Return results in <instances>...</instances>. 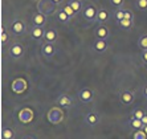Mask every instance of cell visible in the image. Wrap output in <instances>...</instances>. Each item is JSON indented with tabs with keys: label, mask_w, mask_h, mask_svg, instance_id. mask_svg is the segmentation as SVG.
<instances>
[{
	"label": "cell",
	"mask_w": 147,
	"mask_h": 139,
	"mask_svg": "<svg viewBox=\"0 0 147 139\" xmlns=\"http://www.w3.org/2000/svg\"><path fill=\"white\" fill-rule=\"evenodd\" d=\"M143 95H144V97H146V98H147V85L144 86V89H143Z\"/></svg>",
	"instance_id": "35"
},
{
	"label": "cell",
	"mask_w": 147,
	"mask_h": 139,
	"mask_svg": "<svg viewBox=\"0 0 147 139\" xmlns=\"http://www.w3.org/2000/svg\"><path fill=\"white\" fill-rule=\"evenodd\" d=\"M138 45H139V48L142 51H147V34H144V36H142V37L139 38Z\"/></svg>",
	"instance_id": "24"
},
{
	"label": "cell",
	"mask_w": 147,
	"mask_h": 139,
	"mask_svg": "<svg viewBox=\"0 0 147 139\" xmlns=\"http://www.w3.org/2000/svg\"><path fill=\"white\" fill-rule=\"evenodd\" d=\"M114 17H115L117 21H121L125 19V9H122V8H119V9L115 11V13H114Z\"/></svg>",
	"instance_id": "26"
},
{
	"label": "cell",
	"mask_w": 147,
	"mask_h": 139,
	"mask_svg": "<svg viewBox=\"0 0 147 139\" xmlns=\"http://www.w3.org/2000/svg\"><path fill=\"white\" fill-rule=\"evenodd\" d=\"M44 38H45V41H47V43L53 44V43H55V41H57V38H58L57 31H56V29H49V31H47V32H45Z\"/></svg>",
	"instance_id": "16"
},
{
	"label": "cell",
	"mask_w": 147,
	"mask_h": 139,
	"mask_svg": "<svg viewBox=\"0 0 147 139\" xmlns=\"http://www.w3.org/2000/svg\"><path fill=\"white\" fill-rule=\"evenodd\" d=\"M133 139H147V134L143 131V130H137V131L134 132L133 135Z\"/></svg>",
	"instance_id": "25"
},
{
	"label": "cell",
	"mask_w": 147,
	"mask_h": 139,
	"mask_svg": "<svg viewBox=\"0 0 147 139\" xmlns=\"http://www.w3.org/2000/svg\"><path fill=\"white\" fill-rule=\"evenodd\" d=\"M23 139H34V138H32V136H24Z\"/></svg>",
	"instance_id": "38"
},
{
	"label": "cell",
	"mask_w": 147,
	"mask_h": 139,
	"mask_svg": "<svg viewBox=\"0 0 147 139\" xmlns=\"http://www.w3.org/2000/svg\"><path fill=\"white\" fill-rule=\"evenodd\" d=\"M47 117L52 125H58L64 121V111L60 107H52L51 110H48Z\"/></svg>",
	"instance_id": "1"
},
{
	"label": "cell",
	"mask_w": 147,
	"mask_h": 139,
	"mask_svg": "<svg viewBox=\"0 0 147 139\" xmlns=\"http://www.w3.org/2000/svg\"><path fill=\"white\" fill-rule=\"evenodd\" d=\"M109 36H110L109 29H107V27H105V25H99V27L96 29V37H97V38H102V40H106Z\"/></svg>",
	"instance_id": "15"
},
{
	"label": "cell",
	"mask_w": 147,
	"mask_h": 139,
	"mask_svg": "<svg viewBox=\"0 0 147 139\" xmlns=\"http://www.w3.org/2000/svg\"><path fill=\"white\" fill-rule=\"evenodd\" d=\"M144 115V111L142 110V109H137L133 113V118H138V119H142Z\"/></svg>",
	"instance_id": "30"
},
{
	"label": "cell",
	"mask_w": 147,
	"mask_h": 139,
	"mask_svg": "<svg viewBox=\"0 0 147 139\" xmlns=\"http://www.w3.org/2000/svg\"><path fill=\"white\" fill-rule=\"evenodd\" d=\"M7 41H8V34L5 33L3 29V31H1V44H5Z\"/></svg>",
	"instance_id": "32"
},
{
	"label": "cell",
	"mask_w": 147,
	"mask_h": 139,
	"mask_svg": "<svg viewBox=\"0 0 147 139\" xmlns=\"http://www.w3.org/2000/svg\"><path fill=\"white\" fill-rule=\"evenodd\" d=\"M118 25H119L122 29H130L133 27V20H129V19H123V20L118 21Z\"/></svg>",
	"instance_id": "23"
},
{
	"label": "cell",
	"mask_w": 147,
	"mask_h": 139,
	"mask_svg": "<svg viewBox=\"0 0 147 139\" xmlns=\"http://www.w3.org/2000/svg\"><path fill=\"white\" fill-rule=\"evenodd\" d=\"M11 32H12L13 34H16V36H21V34H24L25 23L23 20H19V19L13 20L12 21V24H11Z\"/></svg>",
	"instance_id": "5"
},
{
	"label": "cell",
	"mask_w": 147,
	"mask_h": 139,
	"mask_svg": "<svg viewBox=\"0 0 147 139\" xmlns=\"http://www.w3.org/2000/svg\"><path fill=\"white\" fill-rule=\"evenodd\" d=\"M27 89V82L23 80V78H19V80H15L13 84H12V90L15 93H23Z\"/></svg>",
	"instance_id": "10"
},
{
	"label": "cell",
	"mask_w": 147,
	"mask_h": 139,
	"mask_svg": "<svg viewBox=\"0 0 147 139\" xmlns=\"http://www.w3.org/2000/svg\"><path fill=\"white\" fill-rule=\"evenodd\" d=\"M8 53H9V57L11 58L17 60V58L23 57V54H24V48H23V45H21V44H19V43H15V44H12L9 47Z\"/></svg>",
	"instance_id": "4"
},
{
	"label": "cell",
	"mask_w": 147,
	"mask_h": 139,
	"mask_svg": "<svg viewBox=\"0 0 147 139\" xmlns=\"http://www.w3.org/2000/svg\"><path fill=\"white\" fill-rule=\"evenodd\" d=\"M93 49L97 53H102L107 49V43L106 40H102V38H97L94 43H93Z\"/></svg>",
	"instance_id": "9"
},
{
	"label": "cell",
	"mask_w": 147,
	"mask_h": 139,
	"mask_svg": "<svg viewBox=\"0 0 147 139\" xmlns=\"http://www.w3.org/2000/svg\"><path fill=\"white\" fill-rule=\"evenodd\" d=\"M130 126L133 129H137V130H140L143 129V122H142V119H138V118H131L130 119Z\"/></svg>",
	"instance_id": "21"
},
{
	"label": "cell",
	"mask_w": 147,
	"mask_h": 139,
	"mask_svg": "<svg viewBox=\"0 0 147 139\" xmlns=\"http://www.w3.org/2000/svg\"><path fill=\"white\" fill-rule=\"evenodd\" d=\"M142 122H143V125H147V114H144L143 118H142Z\"/></svg>",
	"instance_id": "34"
},
{
	"label": "cell",
	"mask_w": 147,
	"mask_h": 139,
	"mask_svg": "<svg viewBox=\"0 0 147 139\" xmlns=\"http://www.w3.org/2000/svg\"><path fill=\"white\" fill-rule=\"evenodd\" d=\"M56 5H57V4H55L52 0H38L37 9H38V12H41V13L49 15V13H53Z\"/></svg>",
	"instance_id": "2"
},
{
	"label": "cell",
	"mask_w": 147,
	"mask_h": 139,
	"mask_svg": "<svg viewBox=\"0 0 147 139\" xmlns=\"http://www.w3.org/2000/svg\"><path fill=\"white\" fill-rule=\"evenodd\" d=\"M125 19H129V20H133L134 19V13L130 9H125Z\"/></svg>",
	"instance_id": "31"
},
{
	"label": "cell",
	"mask_w": 147,
	"mask_h": 139,
	"mask_svg": "<svg viewBox=\"0 0 147 139\" xmlns=\"http://www.w3.org/2000/svg\"><path fill=\"white\" fill-rule=\"evenodd\" d=\"M19 121L21 123H31L33 121V111L29 107H24L19 111Z\"/></svg>",
	"instance_id": "6"
},
{
	"label": "cell",
	"mask_w": 147,
	"mask_h": 139,
	"mask_svg": "<svg viewBox=\"0 0 147 139\" xmlns=\"http://www.w3.org/2000/svg\"><path fill=\"white\" fill-rule=\"evenodd\" d=\"M45 36V31L42 27H33L31 29V37L33 40H41Z\"/></svg>",
	"instance_id": "14"
},
{
	"label": "cell",
	"mask_w": 147,
	"mask_h": 139,
	"mask_svg": "<svg viewBox=\"0 0 147 139\" xmlns=\"http://www.w3.org/2000/svg\"><path fill=\"white\" fill-rule=\"evenodd\" d=\"M1 138L3 139H15V131L12 129H9V127L3 129V131H1Z\"/></svg>",
	"instance_id": "20"
},
{
	"label": "cell",
	"mask_w": 147,
	"mask_h": 139,
	"mask_svg": "<svg viewBox=\"0 0 147 139\" xmlns=\"http://www.w3.org/2000/svg\"><path fill=\"white\" fill-rule=\"evenodd\" d=\"M62 9L65 11V12H66V13H68V15H69V16H70V17H74L76 15H77V13H76V12H74V9H73V8L70 7L69 4H65V5H64V8H62Z\"/></svg>",
	"instance_id": "28"
},
{
	"label": "cell",
	"mask_w": 147,
	"mask_h": 139,
	"mask_svg": "<svg viewBox=\"0 0 147 139\" xmlns=\"http://www.w3.org/2000/svg\"><path fill=\"white\" fill-rule=\"evenodd\" d=\"M109 20V12L106 9H99L97 13V21L98 23H105Z\"/></svg>",
	"instance_id": "18"
},
{
	"label": "cell",
	"mask_w": 147,
	"mask_h": 139,
	"mask_svg": "<svg viewBox=\"0 0 147 139\" xmlns=\"http://www.w3.org/2000/svg\"><path fill=\"white\" fill-rule=\"evenodd\" d=\"M68 4L73 8V9H74L76 13H78L80 11H81V8H82V3L80 1V0H70Z\"/></svg>",
	"instance_id": "22"
},
{
	"label": "cell",
	"mask_w": 147,
	"mask_h": 139,
	"mask_svg": "<svg viewBox=\"0 0 147 139\" xmlns=\"http://www.w3.org/2000/svg\"><path fill=\"white\" fill-rule=\"evenodd\" d=\"M77 97H78V99L82 103H89V102H92L93 98H94V92L89 88H84V89H81V90H78Z\"/></svg>",
	"instance_id": "3"
},
{
	"label": "cell",
	"mask_w": 147,
	"mask_h": 139,
	"mask_svg": "<svg viewBox=\"0 0 147 139\" xmlns=\"http://www.w3.org/2000/svg\"><path fill=\"white\" fill-rule=\"evenodd\" d=\"M32 23H33V27H44V24L47 23V17H45L44 13L37 12L32 17Z\"/></svg>",
	"instance_id": "11"
},
{
	"label": "cell",
	"mask_w": 147,
	"mask_h": 139,
	"mask_svg": "<svg viewBox=\"0 0 147 139\" xmlns=\"http://www.w3.org/2000/svg\"><path fill=\"white\" fill-rule=\"evenodd\" d=\"M85 122L88 123L89 126H96L97 123L99 122V117H98V114H96V113H89V114H86V117H85Z\"/></svg>",
	"instance_id": "17"
},
{
	"label": "cell",
	"mask_w": 147,
	"mask_h": 139,
	"mask_svg": "<svg viewBox=\"0 0 147 139\" xmlns=\"http://www.w3.org/2000/svg\"><path fill=\"white\" fill-rule=\"evenodd\" d=\"M57 19H58L60 21H61L62 24H68V23H69V20H70L72 17L69 16V15L66 13V12H65L64 9H61V11H58V12H57Z\"/></svg>",
	"instance_id": "19"
},
{
	"label": "cell",
	"mask_w": 147,
	"mask_h": 139,
	"mask_svg": "<svg viewBox=\"0 0 147 139\" xmlns=\"http://www.w3.org/2000/svg\"><path fill=\"white\" fill-rule=\"evenodd\" d=\"M137 8L140 11H147V0H137Z\"/></svg>",
	"instance_id": "27"
},
{
	"label": "cell",
	"mask_w": 147,
	"mask_h": 139,
	"mask_svg": "<svg viewBox=\"0 0 147 139\" xmlns=\"http://www.w3.org/2000/svg\"><path fill=\"white\" fill-rule=\"evenodd\" d=\"M119 99L123 105H131L134 102V94L131 92H129V90H125V92H122L119 94Z\"/></svg>",
	"instance_id": "12"
},
{
	"label": "cell",
	"mask_w": 147,
	"mask_h": 139,
	"mask_svg": "<svg viewBox=\"0 0 147 139\" xmlns=\"http://www.w3.org/2000/svg\"><path fill=\"white\" fill-rule=\"evenodd\" d=\"M97 13H98V11L96 9L94 5H88V7L84 8V17L90 23L97 21Z\"/></svg>",
	"instance_id": "7"
},
{
	"label": "cell",
	"mask_w": 147,
	"mask_h": 139,
	"mask_svg": "<svg viewBox=\"0 0 147 139\" xmlns=\"http://www.w3.org/2000/svg\"><path fill=\"white\" fill-rule=\"evenodd\" d=\"M56 102H57V103L61 106V107H69V106L73 105L72 97H70V95H68V94H61V95H58L57 99H56Z\"/></svg>",
	"instance_id": "8"
},
{
	"label": "cell",
	"mask_w": 147,
	"mask_h": 139,
	"mask_svg": "<svg viewBox=\"0 0 147 139\" xmlns=\"http://www.w3.org/2000/svg\"><path fill=\"white\" fill-rule=\"evenodd\" d=\"M55 4H60V3H62V0H52Z\"/></svg>",
	"instance_id": "36"
},
{
	"label": "cell",
	"mask_w": 147,
	"mask_h": 139,
	"mask_svg": "<svg viewBox=\"0 0 147 139\" xmlns=\"http://www.w3.org/2000/svg\"><path fill=\"white\" fill-rule=\"evenodd\" d=\"M41 53L44 54L45 57H52V56H55L56 49H55V47H53V44L45 43V44L41 47Z\"/></svg>",
	"instance_id": "13"
},
{
	"label": "cell",
	"mask_w": 147,
	"mask_h": 139,
	"mask_svg": "<svg viewBox=\"0 0 147 139\" xmlns=\"http://www.w3.org/2000/svg\"><path fill=\"white\" fill-rule=\"evenodd\" d=\"M123 3H125V0H110V4H111L114 8H117V9L122 8Z\"/></svg>",
	"instance_id": "29"
},
{
	"label": "cell",
	"mask_w": 147,
	"mask_h": 139,
	"mask_svg": "<svg viewBox=\"0 0 147 139\" xmlns=\"http://www.w3.org/2000/svg\"><path fill=\"white\" fill-rule=\"evenodd\" d=\"M142 61L147 65V51H143L142 52Z\"/></svg>",
	"instance_id": "33"
},
{
	"label": "cell",
	"mask_w": 147,
	"mask_h": 139,
	"mask_svg": "<svg viewBox=\"0 0 147 139\" xmlns=\"http://www.w3.org/2000/svg\"><path fill=\"white\" fill-rule=\"evenodd\" d=\"M142 130H143V131L147 134V125H144V126H143V129H142Z\"/></svg>",
	"instance_id": "37"
}]
</instances>
